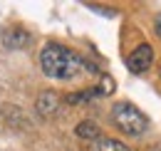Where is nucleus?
Wrapping results in <instances>:
<instances>
[{
    "instance_id": "1",
    "label": "nucleus",
    "mask_w": 161,
    "mask_h": 151,
    "mask_svg": "<svg viewBox=\"0 0 161 151\" xmlns=\"http://www.w3.org/2000/svg\"><path fill=\"white\" fill-rule=\"evenodd\" d=\"M40 67L42 72L52 79H75V77H82L87 72H94V64L87 62L82 55H77L75 50L64 47L60 42H47L40 52Z\"/></svg>"
},
{
    "instance_id": "2",
    "label": "nucleus",
    "mask_w": 161,
    "mask_h": 151,
    "mask_svg": "<svg viewBox=\"0 0 161 151\" xmlns=\"http://www.w3.org/2000/svg\"><path fill=\"white\" fill-rule=\"evenodd\" d=\"M112 121L126 136H141V134L146 131V126H149V119L131 102H117L112 107Z\"/></svg>"
},
{
    "instance_id": "3",
    "label": "nucleus",
    "mask_w": 161,
    "mask_h": 151,
    "mask_svg": "<svg viewBox=\"0 0 161 151\" xmlns=\"http://www.w3.org/2000/svg\"><path fill=\"white\" fill-rule=\"evenodd\" d=\"M151 62H154V50L149 47V45H139L131 55H129V59H126V67L131 70V72H146L149 67H151Z\"/></svg>"
},
{
    "instance_id": "4",
    "label": "nucleus",
    "mask_w": 161,
    "mask_h": 151,
    "mask_svg": "<svg viewBox=\"0 0 161 151\" xmlns=\"http://www.w3.org/2000/svg\"><path fill=\"white\" fill-rule=\"evenodd\" d=\"M35 109H37L40 116H52V114H57V109H60V94L52 92V89L42 92V94L37 97V102H35Z\"/></svg>"
},
{
    "instance_id": "5",
    "label": "nucleus",
    "mask_w": 161,
    "mask_h": 151,
    "mask_svg": "<svg viewBox=\"0 0 161 151\" xmlns=\"http://www.w3.org/2000/svg\"><path fill=\"white\" fill-rule=\"evenodd\" d=\"M30 32L25 30V27H10V30H5V35H3V42H5V47H10V50H22V47H27L30 45Z\"/></svg>"
},
{
    "instance_id": "6",
    "label": "nucleus",
    "mask_w": 161,
    "mask_h": 151,
    "mask_svg": "<svg viewBox=\"0 0 161 151\" xmlns=\"http://www.w3.org/2000/svg\"><path fill=\"white\" fill-rule=\"evenodd\" d=\"M87 151H131L126 144H121L117 139H107V136H99L97 141H92L89 144V149Z\"/></svg>"
},
{
    "instance_id": "7",
    "label": "nucleus",
    "mask_w": 161,
    "mask_h": 151,
    "mask_svg": "<svg viewBox=\"0 0 161 151\" xmlns=\"http://www.w3.org/2000/svg\"><path fill=\"white\" fill-rule=\"evenodd\" d=\"M75 134H77L80 139H84V141H97L102 136V129L94 124V121L87 119V121H80V124L75 126Z\"/></svg>"
},
{
    "instance_id": "8",
    "label": "nucleus",
    "mask_w": 161,
    "mask_h": 151,
    "mask_svg": "<svg viewBox=\"0 0 161 151\" xmlns=\"http://www.w3.org/2000/svg\"><path fill=\"white\" fill-rule=\"evenodd\" d=\"M94 97H99L97 87H94V89H84V92H77V94H69V97H67V102H69V104H84V102H92Z\"/></svg>"
},
{
    "instance_id": "9",
    "label": "nucleus",
    "mask_w": 161,
    "mask_h": 151,
    "mask_svg": "<svg viewBox=\"0 0 161 151\" xmlns=\"http://www.w3.org/2000/svg\"><path fill=\"white\" fill-rule=\"evenodd\" d=\"M97 92H99V97L112 94V92H114V79L109 75H102V82H99V87H97Z\"/></svg>"
},
{
    "instance_id": "10",
    "label": "nucleus",
    "mask_w": 161,
    "mask_h": 151,
    "mask_svg": "<svg viewBox=\"0 0 161 151\" xmlns=\"http://www.w3.org/2000/svg\"><path fill=\"white\" fill-rule=\"evenodd\" d=\"M154 30H156V35L161 37V13L156 15V20H154Z\"/></svg>"
}]
</instances>
